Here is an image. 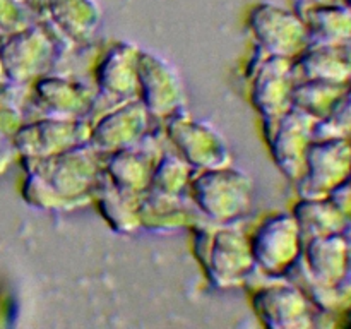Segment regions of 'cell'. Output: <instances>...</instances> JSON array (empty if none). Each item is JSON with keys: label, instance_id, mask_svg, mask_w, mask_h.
I'll return each mask as SVG.
<instances>
[{"label": "cell", "instance_id": "obj_1", "mask_svg": "<svg viewBox=\"0 0 351 329\" xmlns=\"http://www.w3.org/2000/svg\"><path fill=\"white\" fill-rule=\"evenodd\" d=\"M105 154L89 143L48 156H24L23 194L43 211H74L95 201Z\"/></svg>", "mask_w": 351, "mask_h": 329}, {"label": "cell", "instance_id": "obj_9", "mask_svg": "<svg viewBox=\"0 0 351 329\" xmlns=\"http://www.w3.org/2000/svg\"><path fill=\"white\" fill-rule=\"evenodd\" d=\"M151 122L139 98L119 103L91 119L89 144L101 154L134 146L149 132Z\"/></svg>", "mask_w": 351, "mask_h": 329}, {"label": "cell", "instance_id": "obj_5", "mask_svg": "<svg viewBox=\"0 0 351 329\" xmlns=\"http://www.w3.org/2000/svg\"><path fill=\"white\" fill-rule=\"evenodd\" d=\"M137 98L151 120L165 122L187 110L182 79L173 65L151 50H141L137 58Z\"/></svg>", "mask_w": 351, "mask_h": 329}, {"label": "cell", "instance_id": "obj_6", "mask_svg": "<svg viewBox=\"0 0 351 329\" xmlns=\"http://www.w3.org/2000/svg\"><path fill=\"white\" fill-rule=\"evenodd\" d=\"M165 134L194 170H208L232 164L233 156L225 137L208 122L189 115L187 110L165 120Z\"/></svg>", "mask_w": 351, "mask_h": 329}, {"label": "cell", "instance_id": "obj_8", "mask_svg": "<svg viewBox=\"0 0 351 329\" xmlns=\"http://www.w3.org/2000/svg\"><path fill=\"white\" fill-rule=\"evenodd\" d=\"M256 64L250 67V101L263 120L276 119L291 108L293 64L291 58L266 55L257 48Z\"/></svg>", "mask_w": 351, "mask_h": 329}, {"label": "cell", "instance_id": "obj_17", "mask_svg": "<svg viewBox=\"0 0 351 329\" xmlns=\"http://www.w3.org/2000/svg\"><path fill=\"white\" fill-rule=\"evenodd\" d=\"M252 307L263 324L271 329L298 328L305 317L304 297L290 284L263 287L254 293Z\"/></svg>", "mask_w": 351, "mask_h": 329}, {"label": "cell", "instance_id": "obj_3", "mask_svg": "<svg viewBox=\"0 0 351 329\" xmlns=\"http://www.w3.org/2000/svg\"><path fill=\"white\" fill-rule=\"evenodd\" d=\"M187 194L206 219L215 225H228L249 215L254 180L233 164L197 170L192 175Z\"/></svg>", "mask_w": 351, "mask_h": 329}, {"label": "cell", "instance_id": "obj_16", "mask_svg": "<svg viewBox=\"0 0 351 329\" xmlns=\"http://www.w3.org/2000/svg\"><path fill=\"white\" fill-rule=\"evenodd\" d=\"M201 212L189 194H163L147 188L139 197L141 228L151 232H171L182 226H194V219ZM202 216V215H201Z\"/></svg>", "mask_w": 351, "mask_h": 329}, {"label": "cell", "instance_id": "obj_18", "mask_svg": "<svg viewBox=\"0 0 351 329\" xmlns=\"http://www.w3.org/2000/svg\"><path fill=\"white\" fill-rule=\"evenodd\" d=\"M139 197L141 195L127 194L117 188L101 171L98 187H96L95 202L113 232L129 235L141 228Z\"/></svg>", "mask_w": 351, "mask_h": 329}, {"label": "cell", "instance_id": "obj_4", "mask_svg": "<svg viewBox=\"0 0 351 329\" xmlns=\"http://www.w3.org/2000/svg\"><path fill=\"white\" fill-rule=\"evenodd\" d=\"M74 43L64 34L51 33L47 26H31L19 31L12 40L3 47V69L12 81L24 82L36 81L41 75L48 74L58 57L67 53Z\"/></svg>", "mask_w": 351, "mask_h": 329}, {"label": "cell", "instance_id": "obj_2", "mask_svg": "<svg viewBox=\"0 0 351 329\" xmlns=\"http://www.w3.org/2000/svg\"><path fill=\"white\" fill-rule=\"evenodd\" d=\"M194 254L216 288H237L256 269L249 236L228 225H194Z\"/></svg>", "mask_w": 351, "mask_h": 329}, {"label": "cell", "instance_id": "obj_19", "mask_svg": "<svg viewBox=\"0 0 351 329\" xmlns=\"http://www.w3.org/2000/svg\"><path fill=\"white\" fill-rule=\"evenodd\" d=\"M192 175H194V168L180 154L163 151L154 164L147 188L163 192V194H185Z\"/></svg>", "mask_w": 351, "mask_h": 329}, {"label": "cell", "instance_id": "obj_15", "mask_svg": "<svg viewBox=\"0 0 351 329\" xmlns=\"http://www.w3.org/2000/svg\"><path fill=\"white\" fill-rule=\"evenodd\" d=\"M250 29L256 36L257 48L266 55L293 58L304 45V29L287 12L263 7L250 19Z\"/></svg>", "mask_w": 351, "mask_h": 329}, {"label": "cell", "instance_id": "obj_12", "mask_svg": "<svg viewBox=\"0 0 351 329\" xmlns=\"http://www.w3.org/2000/svg\"><path fill=\"white\" fill-rule=\"evenodd\" d=\"M141 48L130 41H115L95 69L96 101L113 105L137 98V58Z\"/></svg>", "mask_w": 351, "mask_h": 329}, {"label": "cell", "instance_id": "obj_11", "mask_svg": "<svg viewBox=\"0 0 351 329\" xmlns=\"http://www.w3.org/2000/svg\"><path fill=\"white\" fill-rule=\"evenodd\" d=\"M264 136L274 164L291 180L300 178L305 168L308 136L305 112L291 106L283 115L264 120Z\"/></svg>", "mask_w": 351, "mask_h": 329}, {"label": "cell", "instance_id": "obj_14", "mask_svg": "<svg viewBox=\"0 0 351 329\" xmlns=\"http://www.w3.org/2000/svg\"><path fill=\"white\" fill-rule=\"evenodd\" d=\"M163 153L149 132L137 144L105 154L103 173L120 191L141 195L147 191L154 164Z\"/></svg>", "mask_w": 351, "mask_h": 329}, {"label": "cell", "instance_id": "obj_13", "mask_svg": "<svg viewBox=\"0 0 351 329\" xmlns=\"http://www.w3.org/2000/svg\"><path fill=\"white\" fill-rule=\"evenodd\" d=\"M95 101V89L77 79L48 72L34 81V103L43 117L89 120Z\"/></svg>", "mask_w": 351, "mask_h": 329}, {"label": "cell", "instance_id": "obj_10", "mask_svg": "<svg viewBox=\"0 0 351 329\" xmlns=\"http://www.w3.org/2000/svg\"><path fill=\"white\" fill-rule=\"evenodd\" d=\"M91 122L88 119L40 120L21 125L16 136V147L23 156H48L89 143Z\"/></svg>", "mask_w": 351, "mask_h": 329}, {"label": "cell", "instance_id": "obj_7", "mask_svg": "<svg viewBox=\"0 0 351 329\" xmlns=\"http://www.w3.org/2000/svg\"><path fill=\"white\" fill-rule=\"evenodd\" d=\"M257 269L278 278L293 266L300 252V228L290 215L267 216L249 236Z\"/></svg>", "mask_w": 351, "mask_h": 329}]
</instances>
